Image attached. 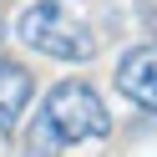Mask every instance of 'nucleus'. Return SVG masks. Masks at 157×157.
<instances>
[{
    "instance_id": "1",
    "label": "nucleus",
    "mask_w": 157,
    "mask_h": 157,
    "mask_svg": "<svg viewBox=\"0 0 157 157\" xmlns=\"http://www.w3.org/2000/svg\"><path fill=\"white\" fill-rule=\"evenodd\" d=\"M106 137H112V112H106L101 91L91 81H56L31 122L25 157H61L66 147L106 142Z\"/></svg>"
},
{
    "instance_id": "2",
    "label": "nucleus",
    "mask_w": 157,
    "mask_h": 157,
    "mask_svg": "<svg viewBox=\"0 0 157 157\" xmlns=\"http://www.w3.org/2000/svg\"><path fill=\"white\" fill-rule=\"evenodd\" d=\"M15 36L25 51H41L51 61H91L101 51L91 21L76 0H31L15 21Z\"/></svg>"
},
{
    "instance_id": "3",
    "label": "nucleus",
    "mask_w": 157,
    "mask_h": 157,
    "mask_svg": "<svg viewBox=\"0 0 157 157\" xmlns=\"http://www.w3.org/2000/svg\"><path fill=\"white\" fill-rule=\"evenodd\" d=\"M117 91L137 112H157V41H142L117 61Z\"/></svg>"
},
{
    "instance_id": "4",
    "label": "nucleus",
    "mask_w": 157,
    "mask_h": 157,
    "mask_svg": "<svg viewBox=\"0 0 157 157\" xmlns=\"http://www.w3.org/2000/svg\"><path fill=\"white\" fill-rule=\"evenodd\" d=\"M31 96H36V81L21 61H0V137H10L21 127V117L31 112Z\"/></svg>"
}]
</instances>
